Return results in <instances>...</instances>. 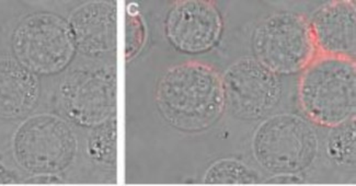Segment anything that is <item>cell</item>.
Instances as JSON below:
<instances>
[{"mask_svg":"<svg viewBox=\"0 0 356 186\" xmlns=\"http://www.w3.org/2000/svg\"><path fill=\"white\" fill-rule=\"evenodd\" d=\"M155 100L163 119L181 132L207 130L226 109L222 76L195 60L169 68L158 81Z\"/></svg>","mask_w":356,"mask_h":186,"instance_id":"cell-1","label":"cell"},{"mask_svg":"<svg viewBox=\"0 0 356 186\" xmlns=\"http://www.w3.org/2000/svg\"><path fill=\"white\" fill-rule=\"evenodd\" d=\"M298 99L305 115L321 126L336 128L354 119L355 62L317 54L302 70Z\"/></svg>","mask_w":356,"mask_h":186,"instance_id":"cell-2","label":"cell"},{"mask_svg":"<svg viewBox=\"0 0 356 186\" xmlns=\"http://www.w3.org/2000/svg\"><path fill=\"white\" fill-rule=\"evenodd\" d=\"M11 45L16 60L36 76L60 74L77 52L67 21L51 12L22 19L13 31Z\"/></svg>","mask_w":356,"mask_h":186,"instance_id":"cell-3","label":"cell"},{"mask_svg":"<svg viewBox=\"0 0 356 186\" xmlns=\"http://www.w3.org/2000/svg\"><path fill=\"white\" fill-rule=\"evenodd\" d=\"M253 157L266 170L296 174L312 166L318 153L315 130L302 117L280 114L264 121L253 135Z\"/></svg>","mask_w":356,"mask_h":186,"instance_id":"cell-4","label":"cell"},{"mask_svg":"<svg viewBox=\"0 0 356 186\" xmlns=\"http://www.w3.org/2000/svg\"><path fill=\"white\" fill-rule=\"evenodd\" d=\"M252 51L276 75H291L307 67L317 55L309 21L281 11L261 21L252 34Z\"/></svg>","mask_w":356,"mask_h":186,"instance_id":"cell-5","label":"cell"},{"mask_svg":"<svg viewBox=\"0 0 356 186\" xmlns=\"http://www.w3.org/2000/svg\"><path fill=\"white\" fill-rule=\"evenodd\" d=\"M57 106L78 126L96 128L115 113L116 71L113 66H83L60 81Z\"/></svg>","mask_w":356,"mask_h":186,"instance_id":"cell-6","label":"cell"},{"mask_svg":"<svg viewBox=\"0 0 356 186\" xmlns=\"http://www.w3.org/2000/svg\"><path fill=\"white\" fill-rule=\"evenodd\" d=\"M13 153L21 168L34 174H56L72 164L77 140L66 121L54 115L26 119L13 137Z\"/></svg>","mask_w":356,"mask_h":186,"instance_id":"cell-7","label":"cell"},{"mask_svg":"<svg viewBox=\"0 0 356 186\" xmlns=\"http://www.w3.org/2000/svg\"><path fill=\"white\" fill-rule=\"evenodd\" d=\"M225 105L237 119L253 121L264 117L279 103V76L256 58H243L222 76Z\"/></svg>","mask_w":356,"mask_h":186,"instance_id":"cell-8","label":"cell"},{"mask_svg":"<svg viewBox=\"0 0 356 186\" xmlns=\"http://www.w3.org/2000/svg\"><path fill=\"white\" fill-rule=\"evenodd\" d=\"M224 30L222 13L213 1L180 0L165 18V34L179 52L202 54L214 49Z\"/></svg>","mask_w":356,"mask_h":186,"instance_id":"cell-9","label":"cell"},{"mask_svg":"<svg viewBox=\"0 0 356 186\" xmlns=\"http://www.w3.org/2000/svg\"><path fill=\"white\" fill-rule=\"evenodd\" d=\"M317 54L355 62L356 7L354 1L338 0L323 6L309 21Z\"/></svg>","mask_w":356,"mask_h":186,"instance_id":"cell-10","label":"cell"},{"mask_svg":"<svg viewBox=\"0 0 356 186\" xmlns=\"http://www.w3.org/2000/svg\"><path fill=\"white\" fill-rule=\"evenodd\" d=\"M116 3L89 1L72 11L68 18L77 52L96 57L115 49Z\"/></svg>","mask_w":356,"mask_h":186,"instance_id":"cell-11","label":"cell"},{"mask_svg":"<svg viewBox=\"0 0 356 186\" xmlns=\"http://www.w3.org/2000/svg\"><path fill=\"white\" fill-rule=\"evenodd\" d=\"M39 78L13 58L0 60V119L16 121L28 115L40 99Z\"/></svg>","mask_w":356,"mask_h":186,"instance_id":"cell-12","label":"cell"},{"mask_svg":"<svg viewBox=\"0 0 356 186\" xmlns=\"http://www.w3.org/2000/svg\"><path fill=\"white\" fill-rule=\"evenodd\" d=\"M205 185H256L259 176L245 163L234 159H222L207 169L203 178Z\"/></svg>","mask_w":356,"mask_h":186,"instance_id":"cell-13","label":"cell"},{"mask_svg":"<svg viewBox=\"0 0 356 186\" xmlns=\"http://www.w3.org/2000/svg\"><path fill=\"white\" fill-rule=\"evenodd\" d=\"M116 121L108 119L96 127L88 142V153L91 158L100 162L112 163L115 159Z\"/></svg>","mask_w":356,"mask_h":186,"instance_id":"cell-14","label":"cell"},{"mask_svg":"<svg viewBox=\"0 0 356 186\" xmlns=\"http://www.w3.org/2000/svg\"><path fill=\"white\" fill-rule=\"evenodd\" d=\"M127 57L129 60L140 51L144 42L145 28L137 13H129L127 16Z\"/></svg>","mask_w":356,"mask_h":186,"instance_id":"cell-15","label":"cell"},{"mask_svg":"<svg viewBox=\"0 0 356 186\" xmlns=\"http://www.w3.org/2000/svg\"><path fill=\"white\" fill-rule=\"evenodd\" d=\"M26 184L31 185H60L63 180L55 174H36L33 178H29Z\"/></svg>","mask_w":356,"mask_h":186,"instance_id":"cell-16","label":"cell"},{"mask_svg":"<svg viewBox=\"0 0 356 186\" xmlns=\"http://www.w3.org/2000/svg\"><path fill=\"white\" fill-rule=\"evenodd\" d=\"M302 183V178H298L296 174H277L266 182L270 185H297Z\"/></svg>","mask_w":356,"mask_h":186,"instance_id":"cell-17","label":"cell"},{"mask_svg":"<svg viewBox=\"0 0 356 186\" xmlns=\"http://www.w3.org/2000/svg\"><path fill=\"white\" fill-rule=\"evenodd\" d=\"M17 181L18 180L15 172L0 162V186L15 185Z\"/></svg>","mask_w":356,"mask_h":186,"instance_id":"cell-18","label":"cell"}]
</instances>
